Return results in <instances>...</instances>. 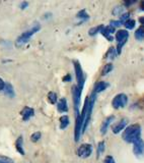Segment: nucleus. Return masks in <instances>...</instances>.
I'll list each match as a JSON object with an SVG mask.
<instances>
[{
    "mask_svg": "<svg viewBox=\"0 0 144 163\" xmlns=\"http://www.w3.org/2000/svg\"><path fill=\"white\" fill-rule=\"evenodd\" d=\"M122 138L127 143L133 144L137 140L141 139V126L138 123H134L125 127V131L122 135Z\"/></svg>",
    "mask_w": 144,
    "mask_h": 163,
    "instance_id": "obj_1",
    "label": "nucleus"
},
{
    "mask_svg": "<svg viewBox=\"0 0 144 163\" xmlns=\"http://www.w3.org/2000/svg\"><path fill=\"white\" fill-rule=\"evenodd\" d=\"M41 30V26L40 25H35L33 28H31L30 30L23 32L20 36H19V38L15 41V46L16 47H22L24 44L27 43L30 41V39L34 36L35 34Z\"/></svg>",
    "mask_w": 144,
    "mask_h": 163,
    "instance_id": "obj_2",
    "label": "nucleus"
},
{
    "mask_svg": "<svg viewBox=\"0 0 144 163\" xmlns=\"http://www.w3.org/2000/svg\"><path fill=\"white\" fill-rule=\"evenodd\" d=\"M73 65H74V71H75V75H76V79H77V89L80 93H82L84 84H85V75H84V72L82 71V67L80 65L78 60H74L73 61Z\"/></svg>",
    "mask_w": 144,
    "mask_h": 163,
    "instance_id": "obj_3",
    "label": "nucleus"
},
{
    "mask_svg": "<svg viewBox=\"0 0 144 163\" xmlns=\"http://www.w3.org/2000/svg\"><path fill=\"white\" fill-rule=\"evenodd\" d=\"M129 38V32H127L126 30H119L117 33H116V40H117L118 45H117V54H121L122 48L123 46L127 43Z\"/></svg>",
    "mask_w": 144,
    "mask_h": 163,
    "instance_id": "obj_4",
    "label": "nucleus"
},
{
    "mask_svg": "<svg viewBox=\"0 0 144 163\" xmlns=\"http://www.w3.org/2000/svg\"><path fill=\"white\" fill-rule=\"evenodd\" d=\"M128 103V97L126 94H118L114 97L113 101H112V105L115 109H121V108H124V107L127 105Z\"/></svg>",
    "mask_w": 144,
    "mask_h": 163,
    "instance_id": "obj_5",
    "label": "nucleus"
},
{
    "mask_svg": "<svg viewBox=\"0 0 144 163\" xmlns=\"http://www.w3.org/2000/svg\"><path fill=\"white\" fill-rule=\"evenodd\" d=\"M77 156L80 158H88L93 154V146L90 144H82L76 151Z\"/></svg>",
    "mask_w": 144,
    "mask_h": 163,
    "instance_id": "obj_6",
    "label": "nucleus"
},
{
    "mask_svg": "<svg viewBox=\"0 0 144 163\" xmlns=\"http://www.w3.org/2000/svg\"><path fill=\"white\" fill-rule=\"evenodd\" d=\"M72 96H73V104H74V111H75V115L79 114V105H80V96H81V93L78 91L76 86L72 87Z\"/></svg>",
    "mask_w": 144,
    "mask_h": 163,
    "instance_id": "obj_7",
    "label": "nucleus"
},
{
    "mask_svg": "<svg viewBox=\"0 0 144 163\" xmlns=\"http://www.w3.org/2000/svg\"><path fill=\"white\" fill-rule=\"evenodd\" d=\"M127 123H128V119L127 118H123L121 119L119 122H117L115 126L112 127V131H113L114 134H119L120 131H122L123 130H125V127H127Z\"/></svg>",
    "mask_w": 144,
    "mask_h": 163,
    "instance_id": "obj_8",
    "label": "nucleus"
},
{
    "mask_svg": "<svg viewBox=\"0 0 144 163\" xmlns=\"http://www.w3.org/2000/svg\"><path fill=\"white\" fill-rule=\"evenodd\" d=\"M20 115L23 116V121H27L35 115V110L33 108H31V107L26 106V107H23V110L20 111Z\"/></svg>",
    "mask_w": 144,
    "mask_h": 163,
    "instance_id": "obj_9",
    "label": "nucleus"
},
{
    "mask_svg": "<svg viewBox=\"0 0 144 163\" xmlns=\"http://www.w3.org/2000/svg\"><path fill=\"white\" fill-rule=\"evenodd\" d=\"M115 32V28L112 26H104L103 29L101 30V34L107 38L109 41H113V37L111 36V34Z\"/></svg>",
    "mask_w": 144,
    "mask_h": 163,
    "instance_id": "obj_10",
    "label": "nucleus"
},
{
    "mask_svg": "<svg viewBox=\"0 0 144 163\" xmlns=\"http://www.w3.org/2000/svg\"><path fill=\"white\" fill-rule=\"evenodd\" d=\"M115 119V116L114 115H111L107 117L105 121H103V123H101V135H106L107 131L109 130V127H110V124L113 122Z\"/></svg>",
    "mask_w": 144,
    "mask_h": 163,
    "instance_id": "obj_11",
    "label": "nucleus"
},
{
    "mask_svg": "<svg viewBox=\"0 0 144 163\" xmlns=\"http://www.w3.org/2000/svg\"><path fill=\"white\" fill-rule=\"evenodd\" d=\"M133 151H134V154L137 156H141L143 153V141L142 139H139L136 142L133 143Z\"/></svg>",
    "mask_w": 144,
    "mask_h": 163,
    "instance_id": "obj_12",
    "label": "nucleus"
},
{
    "mask_svg": "<svg viewBox=\"0 0 144 163\" xmlns=\"http://www.w3.org/2000/svg\"><path fill=\"white\" fill-rule=\"evenodd\" d=\"M110 84L107 82H104V81H101V82H97L96 86H94V89H93V93L94 94H99L101 92H104L105 90H107L109 88Z\"/></svg>",
    "mask_w": 144,
    "mask_h": 163,
    "instance_id": "obj_13",
    "label": "nucleus"
},
{
    "mask_svg": "<svg viewBox=\"0 0 144 163\" xmlns=\"http://www.w3.org/2000/svg\"><path fill=\"white\" fill-rule=\"evenodd\" d=\"M57 110L60 113H64L68 111V104H67V100L65 98H62L60 101L57 102Z\"/></svg>",
    "mask_w": 144,
    "mask_h": 163,
    "instance_id": "obj_14",
    "label": "nucleus"
},
{
    "mask_svg": "<svg viewBox=\"0 0 144 163\" xmlns=\"http://www.w3.org/2000/svg\"><path fill=\"white\" fill-rule=\"evenodd\" d=\"M3 91H4L5 95H7L10 98H13L14 97V90H13V87L11 86V84H5L4 86V89H3Z\"/></svg>",
    "mask_w": 144,
    "mask_h": 163,
    "instance_id": "obj_15",
    "label": "nucleus"
},
{
    "mask_svg": "<svg viewBox=\"0 0 144 163\" xmlns=\"http://www.w3.org/2000/svg\"><path fill=\"white\" fill-rule=\"evenodd\" d=\"M23 139L22 136L17 138V140L15 142V147H16V150H17L19 153H20L22 155H24V150H23Z\"/></svg>",
    "mask_w": 144,
    "mask_h": 163,
    "instance_id": "obj_16",
    "label": "nucleus"
},
{
    "mask_svg": "<svg viewBox=\"0 0 144 163\" xmlns=\"http://www.w3.org/2000/svg\"><path fill=\"white\" fill-rule=\"evenodd\" d=\"M69 126V117L67 115H62L60 117V129L65 130Z\"/></svg>",
    "mask_w": 144,
    "mask_h": 163,
    "instance_id": "obj_17",
    "label": "nucleus"
},
{
    "mask_svg": "<svg viewBox=\"0 0 144 163\" xmlns=\"http://www.w3.org/2000/svg\"><path fill=\"white\" fill-rule=\"evenodd\" d=\"M135 38L138 41H142L144 38V28L143 26L139 27L138 29L135 31Z\"/></svg>",
    "mask_w": 144,
    "mask_h": 163,
    "instance_id": "obj_18",
    "label": "nucleus"
},
{
    "mask_svg": "<svg viewBox=\"0 0 144 163\" xmlns=\"http://www.w3.org/2000/svg\"><path fill=\"white\" fill-rule=\"evenodd\" d=\"M114 68V65L111 63H107L105 66L103 67V69H101V75H107L108 74H110V72L113 71Z\"/></svg>",
    "mask_w": 144,
    "mask_h": 163,
    "instance_id": "obj_19",
    "label": "nucleus"
},
{
    "mask_svg": "<svg viewBox=\"0 0 144 163\" xmlns=\"http://www.w3.org/2000/svg\"><path fill=\"white\" fill-rule=\"evenodd\" d=\"M48 101L51 104H56L58 102V97L55 92H49L48 93Z\"/></svg>",
    "mask_w": 144,
    "mask_h": 163,
    "instance_id": "obj_20",
    "label": "nucleus"
},
{
    "mask_svg": "<svg viewBox=\"0 0 144 163\" xmlns=\"http://www.w3.org/2000/svg\"><path fill=\"white\" fill-rule=\"evenodd\" d=\"M135 25H136L135 19H129L124 23V26L127 30H133L135 28Z\"/></svg>",
    "mask_w": 144,
    "mask_h": 163,
    "instance_id": "obj_21",
    "label": "nucleus"
},
{
    "mask_svg": "<svg viewBox=\"0 0 144 163\" xmlns=\"http://www.w3.org/2000/svg\"><path fill=\"white\" fill-rule=\"evenodd\" d=\"M117 52H116V49L114 47H111L110 49H109L108 53L106 54V58L107 59H114V58H116V56H117Z\"/></svg>",
    "mask_w": 144,
    "mask_h": 163,
    "instance_id": "obj_22",
    "label": "nucleus"
},
{
    "mask_svg": "<svg viewBox=\"0 0 144 163\" xmlns=\"http://www.w3.org/2000/svg\"><path fill=\"white\" fill-rule=\"evenodd\" d=\"M103 25H101V26H97V27H94V28H91V29L88 31V34H89V36H94V35H97V33H100L101 32V30L103 29Z\"/></svg>",
    "mask_w": 144,
    "mask_h": 163,
    "instance_id": "obj_23",
    "label": "nucleus"
},
{
    "mask_svg": "<svg viewBox=\"0 0 144 163\" xmlns=\"http://www.w3.org/2000/svg\"><path fill=\"white\" fill-rule=\"evenodd\" d=\"M77 17H78V19H82L83 20H86V19H89V15H87V12H86L85 9H82V10H80L78 13H77Z\"/></svg>",
    "mask_w": 144,
    "mask_h": 163,
    "instance_id": "obj_24",
    "label": "nucleus"
},
{
    "mask_svg": "<svg viewBox=\"0 0 144 163\" xmlns=\"http://www.w3.org/2000/svg\"><path fill=\"white\" fill-rule=\"evenodd\" d=\"M105 142L101 141L99 143V145H97V157H100V156L101 155L105 152Z\"/></svg>",
    "mask_w": 144,
    "mask_h": 163,
    "instance_id": "obj_25",
    "label": "nucleus"
},
{
    "mask_svg": "<svg viewBox=\"0 0 144 163\" xmlns=\"http://www.w3.org/2000/svg\"><path fill=\"white\" fill-rule=\"evenodd\" d=\"M41 137H42V134L40 133V131H36V133H34L31 136V142H34V143H37V142L41 139Z\"/></svg>",
    "mask_w": 144,
    "mask_h": 163,
    "instance_id": "obj_26",
    "label": "nucleus"
},
{
    "mask_svg": "<svg viewBox=\"0 0 144 163\" xmlns=\"http://www.w3.org/2000/svg\"><path fill=\"white\" fill-rule=\"evenodd\" d=\"M124 11V7L123 6H116L115 9L113 10V15H120L121 13Z\"/></svg>",
    "mask_w": 144,
    "mask_h": 163,
    "instance_id": "obj_27",
    "label": "nucleus"
},
{
    "mask_svg": "<svg viewBox=\"0 0 144 163\" xmlns=\"http://www.w3.org/2000/svg\"><path fill=\"white\" fill-rule=\"evenodd\" d=\"M105 163H116V162H115V159L113 156L108 155L107 157L105 158Z\"/></svg>",
    "mask_w": 144,
    "mask_h": 163,
    "instance_id": "obj_28",
    "label": "nucleus"
},
{
    "mask_svg": "<svg viewBox=\"0 0 144 163\" xmlns=\"http://www.w3.org/2000/svg\"><path fill=\"white\" fill-rule=\"evenodd\" d=\"M71 79H72L71 75H70V74H67V75H65L64 78H63V81H64L65 83H67V82H71Z\"/></svg>",
    "mask_w": 144,
    "mask_h": 163,
    "instance_id": "obj_29",
    "label": "nucleus"
},
{
    "mask_svg": "<svg viewBox=\"0 0 144 163\" xmlns=\"http://www.w3.org/2000/svg\"><path fill=\"white\" fill-rule=\"evenodd\" d=\"M27 6H29V2L23 1V2L20 3V8H22V9H26Z\"/></svg>",
    "mask_w": 144,
    "mask_h": 163,
    "instance_id": "obj_30",
    "label": "nucleus"
},
{
    "mask_svg": "<svg viewBox=\"0 0 144 163\" xmlns=\"http://www.w3.org/2000/svg\"><path fill=\"white\" fill-rule=\"evenodd\" d=\"M4 86H5V82L3 81L1 78H0V91H3V89H4Z\"/></svg>",
    "mask_w": 144,
    "mask_h": 163,
    "instance_id": "obj_31",
    "label": "nucleus"
},
{
    "mask_svg": "<svg viewBox=\"0 0 144 163\" xmlns=\"http://www.w3.org/2000/svg\"><path fill=\"white\" fill-rule=\"evenodd\" d=\"M134 3H136V1H134V0H133V1H127V2H126V5L129 6L131 4H134Z\"/></svg>",
    "mask_w": 144,
    "mask_h": 163,
    "instance_id": "obj_32",
    "label": "nucleus"
},
{
    "mask_svg": "<svg viewBox=\"0 0 144 163\" xmlns=\"http://www.w3.org/2000/svg\"><path fill=\"white\" fill-rule=\"evenodd\" d=\"M0 163H8V162H5L4 160H1V159H0Z\"/></svg>",
    "mask_w": 144,
    "mask_h": 163,
    "instance_id": "obj_33",
    "label": "nucleus"
}]
</instances>
